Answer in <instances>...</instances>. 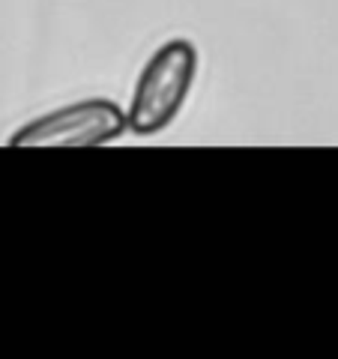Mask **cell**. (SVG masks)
<instances>
[{"label": "cell", "mask_w": 338, "mask_h": 359, "mask_svg": "<svg viewBox=\"0 0 338 359\" xmlns=\"http://www.w3.org/2000/svg\"><path fill=\"white\" fill-rule=\"evenodd\" d=\"M198 75V51L189 39H171L147 60L135 84L126 129L138 138H150L171 126L186 105Z\"/></svg>", "instance_id": "1"}, {"label": "cell", "mask_w": 338, "mask_h": 359, "mask_svg": "<svg viewBox=\"0 0 338 359\" xmlns=\"http://www.w3.org/2000/svg\"><path fill=\"white\" fill-rule=\"evenodd\" d=\"M126 114L111 99H84V102L58 108L21 126L9 147H99L123 135Z\"/></svg>", "instance_id": "2"}]
</instances>
